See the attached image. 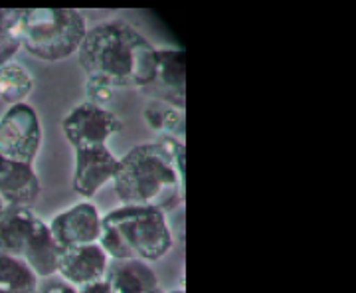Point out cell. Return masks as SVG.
<instances>
[{"instance_id": "obj_19", "label": "cell", "mask_w": 356, "mask_h": 293, "mask_svg": "<svg viewBox=\"0 0 356 293\" xmlns=\"http://www.w3.org/2000/svg\"><path fill=\"white\" fill-rule=\"evenodd\" d=\"M38 293H79V290L62 280L60 276H51L46 280H40Z\"/></svg>"}, {"instance_id": "obj_16", "label": "cell", "mask_w": 356, "mask_h": 293, "mask_svg": "<svg viewBox=\"0 0 356 293\" xmlns=\"http://www.w3.org/2000/svg\"><path fill=\"white\" fill-rule=\"evenodd\" d=\"M34 90V77L24 65L8 62L0 65V100L6 105H18Z\"/></svg>"}, {"instance_id": "obj_17", "label": "cell", "mask_w": 356, "mask_h": 293, "mask_svg": "<svg viewBox=\"0 0 356 293\" xmlns=\"http://www.w3.org/2000/svg\"><path fill=\"white\" fill-rule=\"evenodd\" d=\"M20 8H0V65L13 62L14 54L20 50Z\"/></svg>"}, {"instance_id": "obj_15", "label": "cell", "mask_w": 356, "mask_h": 293, "mask_svg": "<svg viewBox=\"0 0 356 293\" xmlns=\"http://www.w3.org/2000/svg\"><path fill=\"white\" fill-rule=\"evenodd\" d=\"M143 117L149 129H153L156 133V137H172V139L184 141V111L182 109L151 100L143 111Z\"/></svg>"}, {"instance_id": "obj_4", "label": "cell", "mask_w": 356, "mask_h": 293, "mask_svg": "<svg viewBox=\"0 0 356 293\" xmlns=\"http://www.w3.org/2000/svg\"><path fill=\"white\" fill-rule=\"evenodd\" d=\"M86 32V18L74 8H26L18 22L20 48L44 62L76 54Z\"/></svg>"}, {"instance_id": "obj_21", "label": "cell", "mask_w": 356, "mask_h": 293, "mask_svg": "<svg viewBox=\"0 0 356 293\" xmlns=\"http://www.w3.org/2000/svg\"><path fill=\"white\" fill-rule=\"evenodd\" d=\"M6 208H8V206H6V204L2 203V198H0V220H2V216H4V212H6Z\"/></svg>"}, {"instance_id": "obj_8", "label": "cell", "mask_w": 356, "mask_h": 293, "mask_svg": "<svg viewBox=\"0 0 356 293\" xmlns=\"http://www.w3.org/2000/svg\"><path fill=\"white\" fill-rule=\"evenodd\" d=\"M186 54L175 48H156V68L149 86L139 90L154 102H163L182 109L186 105Z\"/></svg>"}, {"instance_id": "obj_9", "label": "cell", "mask_w": 356, "mask_h": 293, "mask_svg": "<svg viewBox=\"0 0 356 293\" xmlns=\"http://www.w3.org/2000/svg\"><path fill=\"white\" fill-rule=\"evenodd\" d=\"M48 228L62 250L89 246V244L99 242L102 216L91 203H79L56 214L48 222Z\"/></svg>"}, {"instance_id": "obj_12", "label": "cell", "mask_w": 356, "mask_h": 293, "mask_svg": "<svg viewBox=\"0 0 356 293\" xmlns=\"http://www.w3.org/2000/svg\"><path fill=\"white\" fill-rule=\"evenodd\" d=\"M40 180L32 165L0 157V198L8 208H30L38 200Z\"/></svg>"}, {"instance_id": "obj_14", "label": "cell", "mask_w": 356, "mask_h": 293, "mask_svg": "<svg viewBox=\"0 0 356 293\" xmlns=\"http://www.w3.org/2000/svg\"><path fill=\"white\" fill-rule=\"evenodd\" d=\"M38 283L24 260L0 252V293H36Z\"/></svg>"}, {"instance_id": "obj_2", "label": "cell", "mask_w": 356, "mask_h": 293, "mask_svg": "<svg viewBox=\"0 0 356 293\" xmlns=\"http://www.w3.org/2000/svg\"><path fill=\"white\" fill-rule=\"evenodd\" d=\"M119 163L111 182L123 206H151L166 214L184 200V179L161 143L139 145Z\"/></svg>"}, {"instance_id": "obj_3", "label": "cell", "mask_w": 356, "mask_h": 293, "mask_svg": "<svg viewBox=\"0 0 356 293\" xmlns=\"http://www.w3.org/2000/svg\"><path fill=\"white\" fill-rule=\"evenodd\" d=\"M99 246L111 262L153 264L172 248L166 214L151 206H121L102 218Z\"/></svg>"}, {"instance_id": "obj_11", "label": "cell", "mask_w": 356, "mask_h": 293, "mask_svg": "<svg viewBox=\"0 0 356 293\" xmlns=\"http://www.w3.org/2000/svg\"><path fill=\"white\" fill-rule=\"evenodd\" d=\"M119 166V159H115L107 145L76 149L74 191L83 198H93L105 182L115 179Z\"/></svg>"}, {"instance_id": "obj_6", "label": "cell", "mask_w": 356, "mask_h": 293, "mask_svg": "<svg viewBox=\"0 0 356 293\" xmlns=\"http://www.w3.org/2000/svg\"><path fill=\"white\" fill-rule=\"evenodd\" d=\"M42 145V127L32 105L18 103L0 117V157L32 165Z\"/></svg>"}, {"instance_id": "obj_5", "label": "cell", "mask_w": 356, "mask_h": 293, "mask_svg": "<svg viewBox=\"0 0 356 293\" xmlns=\"http://www.w3.org/2000/svg\"><path fill=\"white\" fill-rule=\"evenodd\" d=\"M0 252L24 260L38 280H46L58 274L62 248L30 208H6L0 220Z\"/></svg>"}, {"instance_id": "obj_20", "label": "cell", "mask_w": 356, "mask_h": 293, "mask_svg": "<svg viewBox=\"0 0 356 293\" xmlns=\"http://www.w3.org/2000/svg\"><path fill=\"white\" fill-rule=\"evenodd\" d=\"M79 293H111V287L107 280L97 281V283H91V285H86V287H79Z\"/></svg>"}, {"instance_id": "obj_10", "label": "cell", "mask_w": 356, "mask_h": 293, "mask_svg": "<svg viewBox=\"0 0 356 293\" xmlns=\"http://www.w3.org/2000/svg\"><path fill=\"white\" fill-rule=\"evenodd\" d=\"M109 264L111 260L103 252L99 244L67 248L60 254L56 276H60L62 280L79 290V287L105 280L109 271Z\"/></svg>"}, {"instance_id": "obj_7", "label": "cell", "mask_w": 356, "mask_h": 293, "mask_svg": "<svg viewBox=\"0 0 356 293\" xmlns=\"http://www.w3.org/2000/svg\"><path fill=\"white\" fill-rule=\"evenodd\" d=\"M62 129L74 149H88L105 145L109 137L123 129V123L109 109L83 102L65 115Z\"/></svg>"}, {"instance_id": "obj_13", "label": "cell", "mask_w": 356, "mask_h": 293, "mask_svg": "<svg viewBox=\"0 0 356 293\" xmlns=\"http://www.w3.org/2000/svg\"><path fill=\"white\" fill-rule=\"evenodd\" d=\"M105 280L111 287V293H161L151 264L139 260L111 262Z\"/></svg>"}, {"instance_id": "obj_18", "label": "cell", "mask_w": 356, "mask_h": 293, "mask_svg": "<svg viewBox=\"0 0 356 293\" xmlns=\"http://www.w3.org/2000/svg\"><path fill=\"white\" fill-rule=\"evenodd\" d=\"M86 93H88V102L93 103V105H99V107H105L107 103L111 102L113 97L115 88L105 81L102 77H88L86 79Z\"/></svg>"}, {"instance_id": "obj_1", "label": "cell", "mask_w": 356, "mask_h": 293, "mask_svg": "<svg viewBox=\"0 0 356 293\" xmlns=\"http://www.w3.org/2000/svg\"><path fill=\"white\" fill-rule=\"evenodd\" d=\"M77 60L88 77H102L115 90H143L156 68V48L123 20L93 26L79 44Z\"/></svg>"}, {"instance_id": "obj_22", "label": "cell", "mask_w": 356, "mask_h": 293, "mask_svg": "<svg viewBox=\"0 0 356 293\" xmlns=\"http://www.w3.org/2000/svg\"><path fill=\"white\" fill-rule=\"evenodd\" d=\"M168 293H186V292H184V287H182V290H172V292H168Z\"/></svg>"}]
</instances>
